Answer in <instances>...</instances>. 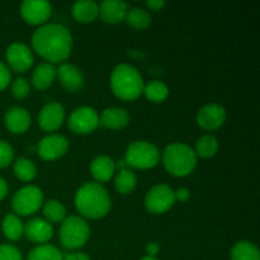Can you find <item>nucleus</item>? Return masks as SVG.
<instances>
[{
    "label": "nucleus",
    "instance_id": "nucleus-1",
    "mask_svg": "<svg viewBox=\"0 0 260 260\" xmlns=\"http://www.w3.org/2000/svg\"><path fill=\"white\" fill-rule=\"evenodd\" d=\"M32 48L46 62L62 63L71 55L74 38L70 29L60 23H46L32 35Z\"/></svg>",
    "mask_w": 260,
    "mask_h": 260
},
{
    "label": "nucleus",
    "instance_id": "nucleus-2",
    "mask_svg": "<svg viewBox=\"0 0 260 260\" xmlns=\"http://www.w3.org/2000/svg\"><path fill=\"white\" fill-rule=\"evenodd\" d=\"M75 208L83 218L99 220L111 211L112 200L106 188L96 182H86L76 190Z\"/></svg>",
    "mask_w": 260,
    "mask_h": 260
},
{
    "label": "nucleus",
    "instance_id": "nucleus-3",
    "mask_svg": "<svg viewBox=\"0 0 260 260\" xmlns=\"http://www.w3.org/2000/svg\"><path fill=\"white\" fill-rule=\"evenodd\" d=\"M114 95L123 102L136 101L144 91V79L140 71L129 63L114 66L109 78Z\"/></svg>",
    "mask_w": 260,
    "mask_h": 260
},
{
    "label": "nucleus",
    "instance_id": "nucleus-4",
    "mask_svg": "<svg viewBox=\"0 0 260 260\" xmlns=\"http://www.w3.org/2000/svg\"><path fill=\"white\" fill-rule=\"evenodd\" d=\"M162 165L169 174L174 177H187L197 168V155L194 150L183 142L169 144L161 152Z\"/></svg>",
    "mask_w": 260,
    "mask_h": 260
},
{
    "label": "nucleus",
    "instance_id": "nucleus-5",
    "mask_svg": "<svg viewBox=\"0 0 260 260\" xmlns=\"http://www.w3.org/2000/svg\"><path fill=\"white\" fill-rule=\"evenodd\" d=\"M58 238L63 248L69 250H78L88 243L90 238V226L81 216H68L61 222Z\"/></svg>",
    "mask_w": 260,
    "mask_h": 260
},
{
    "label": "nucleus",
    "instance_id": "nucleus-6",
    "mask_svg": "<svg viewBox=\"0 0 260 260\" xmlns=\"http://www.w3.org/2000/svg\"><path fill=\"white\" fill-rule=\"evenodd\" d=\"M161 152L152 142L137 140L131 142L126 149L124 161L127 167L135 169H151L160 161Z\"/></svg>",
    "mask_w": 260,
    "mask_h": 260
},
{
    "label": "nucleus",
    "instance_id": "nucleus-7",
    "mask_svg": "<svg viewBox=\"0 0 260 260\" xmlns=\"http://www.w3.org/2000/svg\"><path fill=\"white\" fill-rule=\"evenodd\" d=\"M45 202V196L37 185H25L14 193L12 198L13 213L17 216H32Z\"/></svg>",
    "mask_w": 260,
    "mask_h": 260
},
{
    "label": "nucleus",
    "instance_id": "nucleus-8",
    "mask_svg": "<svg viewBox=\"0 0 260 260\" xmlns=\"http://www.w3.org/2000/svg\"><path fill=\"white\" fill-rule=\"evenodd\" d=\"M174 189L168 184L154 185L145 196V208L152 215H161L168 212L174 206Z\"/></svg>",
    "mask_w": 260,
    "mask_h": 260
},
{
    "label": "nucleus",
    "instance_id": "nucleus-9",
    "mask_svg": "<svg viewBox=\"0 0 260 260\" xmlns=\"http://www.w3.org/2000/svg\"><path fill=\"white\" fill-rule=\"evenodd\" d=\"M68 126L73 134L88 135L95 131L99 126L98 112L88 106H81L74 109L68 119Z\"/></svg>",
    "mask_w": 260,
    "mask_h": 260
},
{
    "label": "nucleus",
    "instance_id": "nucleus-10",
    "mask_svg": "<svg viewBox=\"0 0 260 260\" xmlns=\"http://www.w3.org/2000/svg\"><path fill=\"white\" fill-rule=\"evenodd\" d=\"M5 57H7L8 68L20 74L29 70L35 62L33 51L23 42H14L8 46Z\"/></svg>",
    "mask_w": 260,
    "mask_h": 260
},
{
    "label": "nucleus",
    "instance_id": "nucleus-11",
    "mask_svg": "<svg viewBox=\"0 0 260 260\" xmlns=\"http://www.w3.org/2000/svg\"><path fill=\"white\" fill-rule=\"evenodd\" d=\"M69 140L60 134H51L40 140L37 145V154L46 161L60 159L69 151Z\"/></svg>",
    "mask_w": 260,
    "mask_h": 260
},
{
    "label": "nucleus",
    "instance_id": "nucleus-12",
    "mask_svg": "<svg viewBox=\"0 0 260 260\" xmlns=\"http://www.w3.org/2000/svg\"><path fill=\"white\" fill-rule=\"evenodd\" d=\"M52 14V5L46 0H24L20 4V15L30 25H43Z\"/></svg>",
    "mask_w": 260,
    "mask_h": 260
},
{
    "label": "nucleus",
    "instance_id": "nucleus-13",
    "mask_svg": "<svg viewBox=\"0 0 260 260\" xmlns=\"http://www.w3.org/2000/svg\"><path fill=\"white\" fill-rule=\"evenodd\" d=\"M65 108L58 102L45 104L38 113V124L46 132H55L61 128L65 122Z\"/></svg>",
    "mask_w": 260,
    "mask_h": 260
},
{
    "label": "nucleus",
    "instance_id": "nucleus-14",
    "mask_svg": "<svg viewBox=\"0 0 260 260\" xmlns=\"http://www.w3.org/2000/svg\"><path fill=\"white\" fill-rule=\"evenodd\" d=\"M226 121V109L217 103L203 106L197 113V123L207 131H215L223 126Z\"/></svg>",
    "mask_w": 260,
    "mask_h": 260
},
{
    "label": "nucleus",
    "instance_id": "nucleus-15",
    "mask_svg": "<svg viewBox=\"0 0 260 260\" xmlns=\"http://www.w3.org/2000/svg\"><path fill=\"white\" fill-rule=\"evenodd\" d=\"M56 78L58 79L63 89L70 91V93L80 91L84 88V83H85V79H84L80 69L69 62H62L58 66Z\"/></svg>",
    "mask_w": 260,
    "mask_h": 260
},
{
    "label": "nucleus",
    "instance_id": "nucleus-16",
    "mask_svg": "<svg viewBox=\"0 0 260 260\" xmlns=\"http://www.w3.org/2000/svg\"><path fill=\"white\" fill-rule=\"evenodd\" d=\"M4 122L7 128L12 134L22 135L27 132L32 124V117H30L29 111L24 107L13 106L5 113Z\"/></svg>",
    "mask_w": 260,
    "mask_h": 260
},
{
    "label": "nucleus",
    "instance_id": "nucleus-17",
    "mask_svg": "<svg viewBox=\"0 0 260 260\" xmlns=\"http://www.w3.org/2000/svg\"><path fill=\"white\" fill-rule=\"evenodd\" d=\"M24 236L35 244H47L53 236V228L45 218L36 217L24 225Z\"/></svg>",
    "mask_w": 260,
    "mask_h": 260
},
{
    "label": "nucleus",
    "instance_id": "nucleus-18",
    "mask_svg": "<svg viewBox=\"0 0 260 260\" xmlns=\"http://www.w3.org/2000/svg\"><path fill=\"white\" fill-rule=\"evenodd\" d=\"M99 7V17L104 23L108 24H117L124 20V17L128 10L127 3L122 0H104Z\"/></svg>",
    "mask_w": 260,
    "mask_h": 260
},
{
    "label": "nucleus",
    "instance_id": "nucleus-19",
    "mask_svg": "<svg viewBox=\"0 0 260 260\" xmlns=\"http://www.w3.org/2000/svg\"><path fill=\"white\" fill-rule=\"evenodd\" d=\"M131 121V116L124 108L111 107L106 108L99 116V124L109 129H123Z\"/></svg>",
    "mask_w": 260,
    "mask_h": 260
},
{
    "label": "nucleus",
    "instance_id": "nucleus-20",
    "mask_svg": "<svg viewBox=\"0 0 260 260\" xmlns=\"http://www.w3.org/2000/svg\"><path fill=\"white\" fill-rule=\"evenodd\" d=\"M116 161L107 155H99L90 162V174L96 183L111 180L116 173Z\"/></svg>",
    "mask_w": 260,
    "mask_h": 260
},
{
    "label": "nucleus",
    "instance_id": "nucleus-21",
    "mask_svg": "<svg viewBox=\"0 0 260 260\" xmlns=\"http://www.w3.org/2000/svg\"><path fill=\"white\" fill-rule=\"evenodd\" d=\"M57 69L50 62H41L32 73V85L37 90H46L56 80Z\"/></svg>",
    "mask_w": 260,
    "mask_h": 260
},
{
    "label": "nucleus",
    "instance_id": "nucleus-22",
    "mask_svg": "<svg viewBox=\"0 0 260 260\" xmlns=\"http://www.w3.org/2000/svg\"><path fill=\"white\" fill-rule=\"evenodd\" d=\"M71 14L79 23H91L99 17V7L94 0H78L71 7Z\"/></svg>",
    "mask_w": 260,
    "mask_h": 260
},
{
    "label": "nucleus",
    "instance_id": "nucleus-23",
    "mask_svg": "<svg viewBox=\"0 0 260 260\" xmlns=\"http://www.w3.org/2000/svg\"><path fill=\"white\" fill-rule=\"evenodd\" d=\"M3 234L10 241H18L24 235V223L15 213H8L2 222Z\"/></svg>",
    "mask_w": 260,
    "mask_h": 260
},
{
    "label": "nucleus",
    "instance_id": "nucleus-24",
    "mask_svg": "<svg viewBox=\"0 0 260 260\" xmlns=\"http://www.w3.org/2000/svg\"><path fill=\"white\" fill-rule=\"evenodd\" d=\"M124 22L132 27L134 29L144 30L150 27L151 24V14L147 9L141 7L128 8L127 14L124 17Z\"/></svg>",
    "mask_w": 260,
    "mask_h": 260
},
{
    "label": "nucleus",
    "instance_id": "nucleus-25",
    "mask_svg": "<svg viewBox=\"0 0 260 260\" xmlns=\"http://www.w3.org/2000/svg\"><path fill=\"white\" fill-rule=\"evenodd\" d=\"M231 260H260V251L255 244L250 241H238L230 251Z\"/></svg>",
    "mask_w": 260,
    "mask_h": 260
},
{
    "label": "nucleus",
    "instance_id": "nucleus-26",
    "mask_svg": "<svg viewBox=\"0 0 260 260\" xmlns=\"http://www.w3.org/2000/svg\"><path fill=\"white\" fill-rule=\"evenodd\" d=\"M137 185V175L128 168L121 169L114 178V188L118 193L126 196L135 190Z\"/></svg>",
    "mask_w": 260,
    "mask_h": 260
},
{
    "label": "nucleus",
    "instance_id": "nucleus-27",
    "mask_svg": "<svg viewBox=\"0 0 260 260\" xmlns=\"http://www.w3.org/2000/svg\"><path fill=\"white\" fill-rule=\"evenodd\" d=\"M13 172L14 175L20 180V182H32L37 175V168H36L35 162L27 157H18L14 160L13 164Z\"/></svg>",
    "mask_w": 260,
    "mask_h": 260
},
{
    "label": "nucleus",
    "instance_id": "nucleus-28",
    "mask_svg": "<svg viewBox=\"0 0 260 260\" xmlns=\"http://www.w3.org/2000/svg\"><path fill=\"white\" fill-rule=\"evenodd\" d=\"M42 213L46 221L52 225V223L62 222L68 216H66V208L60 201L48 200L47 202H43Z\"/></svg>",
    "mask_w": 260,
    "mask_h": 260
},
{
    "label": "nucleus",
    "instance_id": "nucleus-29",
    "mask_svg": "<svg viewBox=\"0 0 260 260\" xmlns=\"http://www.w3.org/2000/svg\"><path fill=\"white\" fill-rule=\"evenodd\" d=\"M193 150L197 157H202V159L212 157L218 150V140L213 135H205L197 140L196 147Z\"/></svg>",
    "mask_w": 260,
    "mask_h": 260
},
{
    "label": "nucleus",
    "instance_id": "nucleus-30",
    "mask_svg": "<svg viewBox=\"0 0 260 260\" xmlns=\"http://www.w3.org/2000/svg\"><path fill=\"white\" fill-rule=\"evenodd\" d=\"M142 94H145V96L152 103H162L169 96V88L162 81L152 80L149 84H145Z\"/></svg>",
    "mask_w": 260,
    "mask_h": 260
},
{
    "label": "nucleus",
    "instance_id": "nucleus-31",
    "mask_svg": "<svg viewBox=\"0 0 260 260\" xmlns=\"http://www.w3.org/2000/svg\"><path fill=\"white\" fill-rule=\"evenodd\" d=\"M62 256L63 254L56 246L42 244L29 251L27 260H62Z\"/></svg>",
    "mask_w": 260,
    "mask_h": 260
},
{
    "label": "nucleus",
    "instance_id": "nucleus-32",
    "mask_svg": "<svg viewBox=\"0 0 260 260\" xmlns=\"http://www.w3.org/2000/svg\"><path fill=\"white\" fill-rule=\"evenodd\" d=\"M30 86L27 79L24 78H17L12 83V95L18 101H23L29 95Z\"/></svg>",
    "mask_w": 260,
    "mask_h": 260
},
{
    "label": "nucleus",
    "instance_id": "nucleus-33",
    "mask_svg": "<svg viewBox=\"0 0 260 260\" xmlns=\"http://www.w3.org/2000/svg\"><path fill=\"white\" fill-rule=\"evenodd\" d=\"M14 161V149L9 142L0 140V169L9 167Z\"/></svg>",
    "mask_w": 260,
    "mask_h": 260
},
{
    "label": "nucleus",
    "instance_id": "nucleus-34",
    "mask_svg": "<svg viewBox=\"0 0 260 260\" xmlns=\"http://www.w3.org/2000/svg\"><path fill=\"white\" fill-rule=\"evenodd\" d=\"M0 260H23V255L17 246L0 244Z\"/></svg>",
    "mask_w": 260,
    "mask_h": 260
},
{
    "label": "nucleus",
    "instance_id": "nucleus-35",
    "mask_svg": "<svg viewBox=\"0 0 260 260\" xmlns=\"http://www.w3.org/2000/svg\"><path fill=\"white\" fill-rule=\"evenodd\" d=\"M12 81V73L8 65L3 61H0V91L5 90L10 85Z\"/></svg>",
    "mask_w": 260,
    "mask_h": 260
},
{
    "label": "nucleus",
    "instance_id": "nucleus-36",
    "mask_svg": "<svg viewBox=\"0 0 260 260\" xmlns=\"http://www.w3.org/2000/svg\"><path fill=\"white\" fill-rule=\"evenodd\" d=\"M175 194V201H179V202H187L190 198V190L188 188H178L177 190H174Z\"/></svg>",
    "mask_w": 260,
    "mask_h": 260
},
{
    "label": "nucleus",
    "instance_id": "nucleus-37",
    "mask_svg": "<svg viewBox=\"0 0 260 260\" xmlns=\"http://www.w3.org/2000/svg\"><path fill=\"white\" fill-rule=\"evenodd\" d=\"M62 260H90L88 254L83 251H71V253L65 254L62 256Z\"/></svg>",
    "mask_w": 260,
    "mask_h": 260
},
{
    "label": "nucleus",
    "instance_id": "nucleus-38",
    "mask_svg": "<svg viewBox=\"0 0 260 260\" xmlns=\"http://www.w3.org/2000/svg\"><path fill=\"white\" fill-rule=\"evenodd\" d=\"M165 4H167L165 0H147L146 2V7L150 10H152V12H159V10H161L165 7Z\"/></svg>",
    "mask_w": 260,
    "mask_h": 260
},
{
    "label": "nucleus",
    "instance_id": "nucleus-39",
    "mask_svg": "<svg viewBox=\"0 0 260 260\" xmlns=\"http://www.w3.org/2000/svg\"><path fill=\"white\" fill-rule=\"evenodd\" d=\"M160 250V245L156 243V241H150L147 243L146 245V251H147V255L150 256H155Z\"/></svg>",
    "mask_w": 260,
    "mask_h": 260
},
{
    "label": "nucleus",
    "instance_id": "nucleus-40",
    "mask_svg": "<svg viewBox=\"0 0 260 260\" xmlns=\"http://www.w3.org/2000/svg\"><path fill=\"white\" fill-rule=\"evenodd\" d=\"M8 192H9V185H8L7 180L4 178L0 177V202L7 197Z\"/></svg>",
    "mask_w": 260,
    "mask_h": 260
},
{
    "label": "nucleus",
    "instance_id": "nucleus-41",
    "mask_svg": "<svg viewBox=\"0 0 260 260\" xmlns=\"http://www.w3.org/2000/svg\"><path fill=\"white\" fill-rule=\"evenodd\" d=\"M141 260H159L156 258V256H150V255H146V256H144V258H142Z\"/></svg>",
    "mask_w": 260,
    "mask_h": 260
}]
</instances>
